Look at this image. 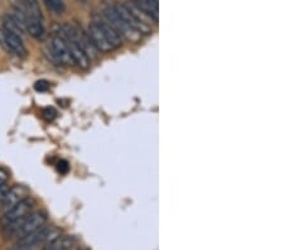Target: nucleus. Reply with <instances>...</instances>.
<instances>
[{
	"label": "nucleus",
	"instance_id": "obj_12",
	"mask_svg": "<svg viewBox=\"0 0 284 250\" xmlns=\"http://www.w3.org/2000/svg\"><path fill=\"white\" fill-rule=\"evenodd\" d=\"M96 23L99 24V27L101 28V31L104 32V34L108 37L109 42L111 43L114 49L121 46V37H120L119 33H117L105 19H99V21H96Z\"/></svg>",
	"mask_w": 284,
	"mask_h": 250
},
{
	"label": "nucleus",
	"instance_id": "obj_5",
	"mask_svg": "<svg viewBox=\"0 0 284 250\" xmlns=\"http://www.w3.org/2000/svg\"><path fill=\"white\" fill-rule=\"evenodd\" d=\"M47 222V215L43 211H35V213H31L23 221L19 224L17 232H15L14 238H23V236L31 234V233L35 232V230L40 229L45 226Z\"/></svg>",
	"mask_w": 284,
	"mask_h": 250
},
{
	"label": "nucleus",
	"instance_id": "obj_7",
	"mask_svg": "<svg viewBox=\"0 0 284 250\" xmlns=\"http://www.w3.org/2000/svg\"><path fill=\"white\" fill-rule=\"evenodd\" d=\"M3 42L7 46V48L12 52L13 54H15L17 57H26L27 56V48L24 46L23 40H22L21 35L15 34V33H10L7 31H3Z\"/></svg>",
	"mask_w": 284,
	"mask_h": 250
},
{
	"label": "nucleus",
	"instance_id": "obj_13",
	"mask_svg": "<svg viewBox=\"0 0 284 250\" xmlns=\"http://www.w3.org/2000/svg\"><path fill=\"white\" fill-rule=\"evenodd\" d=\"M26 31L28 32L33 38H42L43 34H45L43 19L34 18V16H27Z\"/></svg>",
	"mask_w": 284,
	"mask_h": 250
},
{
	"label": "nucleus",
	"instance_id": "obj_2",
	"mask_svg": "<svg viewBox=\"0 0 284 250\" xmlns=\"http://www.w3.org/2000/svg\"><path fill=\"white\" fill-rule=\"evenodd\" d=\"M104 15H105V21L119 33L120 37L123 35V37H125L127 40H129L130 42H138V41L140 40V33L135 31V29L132 28L130 26H128V24L123 21L121 16L117 14L114 5H105V8H104Z\"/></svg>",
	"mask_w": 284,
	"mask_h": 250
},
{
	"label": "nucleus",
	"instance_id": "obj_21",
	"mask_svg": "<svg viewBox=\"0 0 284 250\" xmlns=\"http://www.w3.org/2000/svg\"><path fill=\"white\" fill-rule=\"evenodd\" d=\"M78 250H85V249H78Z\"/></svg>",
	"mask_w": 284,
	"mask_h": 250
},
{
	"label": "nucleus",
	"instance_id": "obj_20",
	"mask_svg": "<svg viewBox=\"0 0 284 250\" xmlns=\"http://www.w3.org/2000/svg\"><path fill=\"white\" fill-rule=\"evenodd\" d=\"M58 171L62 173H66L68 171V164L66 161H61L58 163Z\"/></svg>",
	"mask_w": 284,
	"mask_h": 250
},
{
	"label": "nucleus",
	"instance_id": "obj_3",
	"mask_svg": "<svg viewBox=\"0 0 284 250\" xmlns=\"http://www.w3.org/2000/svg\"><path fill=\"white\" fill-rule=\"evenodd\" d=\"M35 202L34 200H32L31 197H27L23 201L17 203L15 206H13L10 210H8L7 213H4V215L0 219V224H2V227L7 226V225L13 224V222H17L23 220L24 218L29 215L33 210Z\"/></svg>",
	"mask_w": 284,
	"mask_h": 250
},
{
	"label": "nucleus",
	"instance_id": "obj_4",
	"mask_svg": "<svg viewBox=\"0 0 284 250\" xmlns=\"http://www.w3.org/2000/svg\"><path fill=\"white\" fill-rule=\"evenodd\" d=\"M48 53H50L51 59L58 65L64 66H73L72 57H71V52L67 47V43L65 42L64 38L59 35H53L48 45Z\"/></svg>",
	"mask_w": 284,
	"mask_h": 250
},
{
	"label": "nucleus",
	"instance_id": "obj_1",
	"mask_svg": "<svg viewBox=\"0 0 284 250\" xmlns=\"http://www.w3.org/2000/svg\"><path fill=\"white\" fill-rule=\"evenodd\" d=\"M59 234H61V232L57 227L42 226L31 234L19 238L10 250H33L39 245H46Z\"/></svg>",
	"mask_w": 284,
	"mask_h": 250
},
{
	"label": "nucleus",
	"instance_id": "obj_19",
	"mask_svg": "<svg viewBox=\"0 0 284 250\" xmlns=\"http://www.w3.org/2000/svg\"><path fill=\"white\" fill-rule=\"evenodd\" d=\"M43 115L46 117V119L51 120V119H53L54 117H56V111H54L53 109H46L45 111H43Z\"/></svg>",
	"mask_w": 284,
	"mask_h": 250
},
{
	"label": "nucleus",
	"instance_id": "obj_14",
	"mask_svg": "<svg viewBox=\"0 0 284 250\" xmlns=\"http://www.w3.org/2000/svg\"><path fill=\"white\" fill-rule=\"evenodd\" d=\"M24 8H26L27 16H34V18L43 19L42 12H40L39 4L37 0H22Z\"/></svg>",
	"mask_w": 284,
	"mask_h": 250
},
{
	"label": "nucleus",
	"instance_id": "obj_8",
	"mask_svg": "<svg viewBox=\"0 0 284 250\" xmlns=\"http://www.w3.org/2000/svg\"><path fill=\"white\" fill-rule=\"evenodd\" d=\"M28 196H29V191L26 186H22V185L14 186V187L9 188V191H8L7 196H5V200L4 202H3V206L0 210L7 213V211L10 210L13 206H15L17 203L23 201V200L27 199Z\"/></svg>",
	"mask_w": 284,
	"mask_h": 250
},
{
	"label": "nucleus",
	"instance_id": "obj_15",
	"mask_svg": "<svg viewBox=\"0 0 284 250\" xmlns=\"http://www.w3.org/2000/svg\"><path fill=\"white\" fill-rule=\"evenodd\" d=\"M45 3L52 12H54L56 14H62L65 12V9H66L64 0H45Z\"/></svg>",
	"mask_w": 284,
	"mask_h": 250
},
{
	"label": "nucleus",
	"instance_id": "obj_9",
	"mask_svg": "<svg viewBox=\"0 0 284 250\" xmlns=\"http://www.w3.org/2000/svg\"><path fill=\"white\" fill-rule=\"evenodd\" d=\"M67 43V47L71 52V57H72L73 63L83 68H87L90 65V59L86 54V52L84 51L83 48L78 45H76L72 41H65Z\"/></svg>",
	"mask_w": 284,
	"mask_h": 250
},
{
	"label": "nucleus",
	"instance_id": "obj_17",
	"mask_svg": "<svg viewBox=\"0 0 284 250\" xmlns=\"http://www.w3.org/2000/svg\"><path fill=\"white\" fill-rule=\"evenodd\" d=\"M8 191H9V186H7V183L3 186H0V208H2L3 202H4L5 196H7Z\"/></svg>",
	"mask_w": 284,
	"mask_h": 250
},
{
	"label": "nucleus",
	"instance_id": "obj_6",
	"mask_svg": "<svg viewBox=\"0 0 284 250\" xmlns=\"http://www.w3.org/2000/svg\"><path fill=\"white\" fill-rule=\"evenodd\" d=\"M89 37L91 40V42L94 43L95 48L100 52H110L113 51L114 47L111 46V43L109 42L108 37L104 34V32L101 31L99 24L96 22L90 24L89 27Z\"/></svg>",
	"mask_w": 284,
	"mask_h": 250
},
{
	"label": "nucleus",
	"instance_id": "obj_16",
	"mask_svg": "<svg viewBox=\"0 0 284 250\" xmlns=\"http://www.w3.org/2000/svg\"><path fill=\"white\" fill-rule=\"evenodd\" d=\"M48 87H50V84L47 81H45V80H40V81L35 82L34 85V89L39 92L46 91V90H48Z\"/></svg>",
	"mask_w": 284,
	"mask_h": 250
},
{
	"label": "nucleus",
	"instance_id": "obj_10",
	"mask_svg": "<svg viewBox=\"0 0 284 250\" xmlns=\"http://www.w3.org/2000/svg\"><path fill=\"white\" fill-rule=\"evenodd\" d=\"M132 4L143 14L158 22V0H133Z\"/></svg>",
	"mask_w": 284,
	"mask_h": 250
},
{
	"label": "nucleus",
	"instance_id": "obj_11",
	"mask_svg": "<svg viewBox=\"0 0 284 250\" xmlns=\"http://www.w3.org/2000/svg\"><path fill=\"white\" fill-rule=\"evenodd\" d=\"M76 244V238L72 235H58L46 244L43 250H70Z\"/></svg>",
	"mask_w": 284,
	"mask_h": 250
},
{
	"label": "nucleus",
	"instance_id": "obj_18",
	"mask_svg": "<svg viewBox=\"0 0 284 250\" xmlns=\"http://www.w3.org/2000/svg\"><path fill=\"white\" fill-rule=\"evenodd\" d=\"M8 181V172L5 169L0 168V186L5 185Z\"/></svg>",
	"mask_w": 284,
	"mask_h": 250
}]
</instances>
